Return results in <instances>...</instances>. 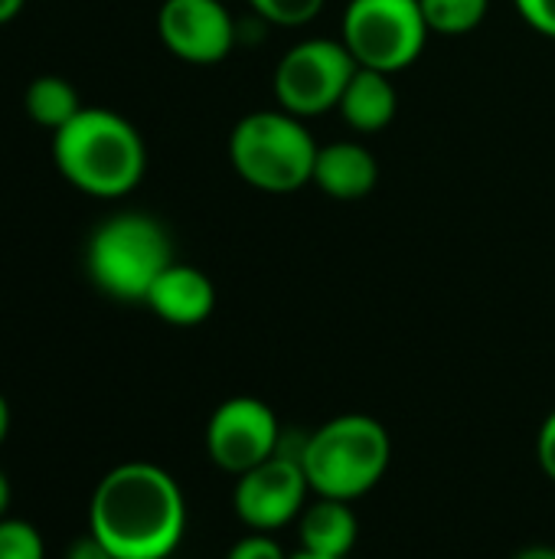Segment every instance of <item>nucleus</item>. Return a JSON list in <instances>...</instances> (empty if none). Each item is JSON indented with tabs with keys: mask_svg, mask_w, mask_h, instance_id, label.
Wrapping results in <instances>:
<instances>
[{
	"mask_svg": "<svg viewBox=\"0 0 555 559\" xmlns=\"http://www.w3.org/2000/svg\"><path fill=\"white\" fill-rule=\"evenodd\" d=\"M150 305V311L167 321V324H177V328H193V324H203L213 308H216V288L213 282L193 269V265H180L173 262L147 292L144 298Z\"/></svg>",
	"mask_w": 555,
	"mask_h": 559,
	"instance_id": "nucleus-11",
	"label": "nucleus"
},
{
	"mask_svg": "<svg viewBox=\"0 0 555 559\" xmlns=\"http://www.w3.org/2000/svg\"><path fill=\"white\" fill-rule=\"evenodd\" d=\"M536 459L540 468L555 481V409L546 416V423L540 426V439H536Z\"/></svg>",
	"mask_w": 555,
	"mask_h": 559,
	"instance_id": "nucleus-22",
	"label": "nucleus"
},
{
	"mask_svg": "<svg viewBox=\"0 0 555 559\" xmlns=\"http://www.w3.org/2000/svg\"><path fill=\"white\" fill-rule=\"evenodd\" d=\"M317 144L291 111L245 115L229 138L232 167L245 183L265 193H291L311 183Z\"/></svg>",
	"mask_w": 555,
	"mask_h": 559,
	"instance_id": "nucleus-5",
	"label": "nucleus"
},
{
	"mask_svg": "<svg viewBox=\"0 0 555 559\" xmlns=\"http://www.w3.org/2000/svg\"><path fill=\"white\" fill-rule=\"evenodd\" d=\"M396 102L399 98H396V88H393L389 75L360 66L337 108L343 111V118L357 131H379V128H386L393 121Z\"/></svg>",
	"mask_w": 555,
	"mask_h": 559,
	"instance_id": "nucleus-14",
	"label": "nucleus"
},
{
	"mask_svg": "<svg viewBox=\"0 0 555 559\" xmlns=\"http://www.w3.org/2000/svg\"><path fill=\"white\" fill-rule=\"evenodd\" d=\"M0 559H46L43 534L20 518L0 521Z\"/></svg>",
	"mask_w": 555,
	"mask_h": 559,
	"instance_id": "nucleus-17",
	"label": "nucleus"
},
{
	"mask_svg": "<svg viewBox=\"0 0 555 559\" xmlns=\"http://www.w3.org/2000/svg\"><path fill=\"white\" fill-rule=\"evenodd\" d=\"M514 559H555V547H527Z\"/></svg>",
	"mask_w": 555,
	"mask_h": 559,
	"instance_id": "nucleus-24",
	"label": "nucleus"
},
{
	"mask_svg": "<svg viewBox=\"0 0 555 559\" xmlns=\"http://www.w3.org/2000/svg\"><path fill=\"white\" fill-rule=\"evenodd\" d=\"M88 275L118 301H144L150 285L173 265L167 229L141 213L105 219L88 239Z\"/></svg>",
	"mask_w": 555,
	"mask_h": 559,
	"instance_id": "nucleus-4",
	"label": "nucleus"
},
{
	"mask_svg": "<svg viewBox=\"0 0 555 559\" xmlns=\"http://www.w3.org/2000/svg\"><path fill=\"white\" fill-rule=\"evenodd\" d=\"M62 559H118V557L111 554V547H108L101 537H95L92 531H85L82 537H75V540L65 547Z\"/></svg>",
	"mask_w": 555,
	"mask_h": 559,
	"instance_id": "nucleus-21",
	"label": "nucleus"
},
{
	"mask_svg": "<svg viewBox=\"0 0 555 559\" xmlns=\"http://www.w3.org/2000/svg\"><path fill=\"white\" fill-rule=\"evenodd\" d=\"M157 29L173 56L196 66L226 59L236 43V26L222 0H164Z\"/></svg>",
	"mask_w": 555,
	"mask_h": 559,
	"instance_id": "nucleus-10",
	"label": "nucleus"
},
{
	"mask_svg": "<svg viewBox=\"0 0 555 559\" xmlns=\"http://www.w3.org/2000/svg\"><path fill=\"white\" fill-rule=\"evenodd\" d=\"M281 426L268 403L255 396H232L219 403L206 426V452L213 465L229 475H245L278 452Z\"/></svg>",
	"mask_w": 555,
	"mask_h": 559,
	"instance_id": "nucleus-8",
	"label": "nucleus"
},
{
	"mask_svg": "<svg viewBox=\"0 0 555 559\" xmlns=\"http://www.w3.org/2000/svg\"><path fill=\"white\" fill-rule=\"evenodd\" d=\"M376 177H379L376 157L363 144L337 141V144H327L317 151L311 183H317L327 197L360 200L376 187Z\"/></svg>",
	"mask_w": 555,
	"mask_h": 559,
	"instance_id": "nucleus-12",
	"label": "nucleus"
},
{
	"mask_svg": "<svg viewBox=\"0 0 555 559\" xmlns=\"http://www.w3.org/2000/svg\"><path fill=\"white\" fill-rule=\"evenodd\" d=\"M20 7H23V0H0V23L13 20L20 13Z\"/></svg>",
	"mask_w": 555,
	"mask_h": 559,
	"instance_id": "nucleus-25",
	"label": "nucleus"
},
{
	"mask_svg": "<svg viewBox=\"0 0 555 559\" xmlns=\"http://www.w3.org/2000/svg\"><path fill=\"white\" fill-rule=\"evenodd\" d=\"M425 39L419 0H350L343 13V46L363 69L399 72L419 59Z\"/></svg>",
	"mask_w": 555,
	"mask_h": 559,
	"instance_id": "nucleus-6",
	"label": "nucleus"
},
{
	"mask_svg": "<svg viewBox=\"0 0 555 559\" xmlns=\"http://www.w3.org/2000/svg\"><path fill=\"white\" fill-rule=\"evenodd\" d=\"M226 559H288V554L281 550V544H278L275 537L255 531V534L236 540V544L229 547Z\"/></svg>",
	"mask_w": 555,
	"mask_h": 559,
	"instance_id": "nucleus-19",
	"label": "nucleus"
},
{
	"mask_svg": "<svg viewBox=\"0 0 555 559\" xmlns=\"http://www.w3.org/2000/svg\"><path fill=\"white\" fill-rule=\"evenodd\" d=\"M52 157L72 187L101 200L131 193L147 167L137 128L108 108H82L69 124L52 131Z\"/></svg>",
	"mask_w": 555,
	"mask_h": 559,
	"instance_id": "nucleus-2",
	"label": "nucleus"
},
{
	"mask_svg": "<svg viewBox=\"0 0 555 559\" xmlns=\"http://www.w3.org/2000/svg\"><path fill=\"white\" fill-rule=\"evenodd\" d=\"M10 501H13V491H10V478L3 475V468H0V521L3 518H10L7 511H10Z\"/></svg>",
	"mask_w": 555,
	"mask_h": 559,
	"instance_id": "nucleus-23",
	"label": "nucleus"
},
{
	"mask_svg": "<svg viewBox=\"0 0 555 559\" xmlns=\"http://www.w3.org/2000/svg\"><path fill=\"white\" fill-rule=\"evenodd\" d=\"M307 491L311 481L304 475V465L288 455H272L262 465L239 475L232 508L245 527L272 534L301 518V511L307 508Z\"/></svg>",
	"mask_w": 555,
	"mask_h": 559,
	"instance_id": "nucleus-9",
	"label": "nucleus"
},
{
	"mask_svg": "<svg viewBox=\"0 0 555 559\" xmlns=\"http://www.w3.org/2000/svg\"><path fill=\"white\" fill-rule=\"evenodd\" d=\"M23 105H26V115L49 131H59L62 124H69L82 111L79 92L59 75H36L26 85Z\"/></svg>",
	"mask_w": 555,
	"mask_h": 559,
	"instance_id": "nucleus-15",
	"label": "nucleus"
},
{
	"mask_svg": "<svg viewBox=\"0 0 555 559\" xmlns=\"http://www.w3.org/2000/svg\"><path fill=\"white\" fill-rule=\"evenodd\" d=\"M7 432H10V406H7V400H3V393H0V445H3V439H7Z\"/></svg>",
	"mask_w": 555,
	"mask_h": 559,
	"instance_id": "nucleus-26",
	"label": "nucleus"
},
{
	"mask_svg": "<svg viewBox=\"0 0 555 559\" xmlns=\"http://www.w3.org/2000/svg\"><path fill=\"white\" fill-rule=\"evenodd\" d=\"M393 459V439L386 426L363 413H347L307 436L304 475L321 498L357 501L370 495Z\"/></svg>",
	"mask_w": 555,
	"mask_h": 559,
	"instance_id": "nucleus-3",
	"label": "nucleus"
},
{
	"mask_svg": "<svg viewBox=\"0 0 555 559\" xmlns=\"http://www.w3.org/2000/svg\"><path fill=\"white\" fill-rule=\"evenodd\" d=\"M298 537H301V550L307 554L347 559L357 547L360 521L350 511V501L317 495V501H311L298 518Z\"/></svg>",
	"mask_w": 555,
	"mask_h": 559,
	"instance_id": "nucleus-13",
	"label": "nucleus"
},
{
	"mask_svg": "<svg viewBox=\"0 0 555 559\" xmlns=\"http://www.w3.org/2000/svg\"><path fill=\"white\" fill-rule=\"evenodd\" d=\"M514 3L533 29L555 39V0H514Z\"/></svg>",
	"mask_w": 555,
	"mask_h": 559,
	"instance_id": "nucleus-20",
	"label": "nucleus"
},
{
	"mask_svg": "<svg viewBox=\"0 0 555 559\" xmlns=\"http://www.w3.org/2000/svg\"><path fill=\"white\" fill-rule=\"evenodd\" d=\"M222 3H226V0H222Z\"/></svg>",
	"mask_w": 555,
	"mask_h": 559,
	"instance_id": "nucleus-28",
	"label": "nucleus"
},
{
	"mask_svg": "<svg viewBox=\"0 0 555 559\" xmlns=\"http://www.w3.org/2000/svg\"><path fill=\"white\" fill-rule=\"evenodd\" d=\"M419 3H422L429 29L448 33V36L471 33L474 26H481L487 13V0H419Z\"/></svg>",
	"mask_w": 555,
	"mask_h": 559,
	"instance_id": "nucleus-16",
	"label": "nucleus"
},
{
	"mask_svg": "<svg viewBox=\"0 0 555 559\" xmlns=\"http://www.w3.org/2000/svg\"><path fill=\"white\" fill-rule=\"evenodd\" d=\"M268 23L278 26H301L314 20L324 7V0H249Z\"/></svg>",
	"mask_w": 555,
	"mask_h": 559,
	"instance_id": "nucleus-18",
	"label": "nucleus"
},
{
	"mask_svg": "<svg viewBox=\"0 0 555 559\" xmlns=\"http://www.w3.org/2000/svg\"><path fill=\"white\" fill-rule=\"evenodd\" d=\"M288 559H337V557H317V554H307V550H298V554H291Z\"/></svg>",
	"mask_w": 555,
	"mask_h": 559,
	"instance_id": "nucleus-27",
	"label": "nucleus"
},
{
	"mask_svg": "<svg viewBox=\"0 0 555 559\" xmlns=\"http://www.w3.org/2000/svg\"><path fill=\"white\" fill-rule=\"evenodd\" d=\"M88 531L118 559H167L186 534V498L160 465L124 462L95 485Z\"/></svg>",
	"mask_w": 555,
	"mask_h": 559,
	"instance_id": "nucleus-1",
	"label": "nucleus"
},
{
	"mask_svg": "<svg viewBox=\"0 0 555 559\" xmlns=\"http://www.w3.org/2000/svg\"><path fill=\"white\" fill-rule=\"evenodd\" d=\"M357 59L337 39H307L298 43L275 69V95L285 111L324 115L340 105L350 79L357 75Z\"/></svg>",
	"mask_w": 555,
	"mask_h": 559,
	"instance_id": "nucleus-7",
	"label": "nucleus"
}]
</instances>
